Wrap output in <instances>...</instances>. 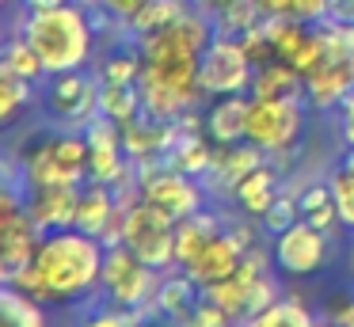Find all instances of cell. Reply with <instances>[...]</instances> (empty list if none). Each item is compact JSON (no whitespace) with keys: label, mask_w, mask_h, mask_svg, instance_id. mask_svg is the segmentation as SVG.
I'll return each mask as SVG.
<instances>
[{"label":"cell","mask_w":354,"mask_h":327,"mask_svg":"<svg viewBox=\"0 0 354 327\" xmlns=\"http://www.w3.org/2000/svg\"><path fill=\"white\" fill-rule=\"evenodd\" d=\"M16 35H24L35 46V53L42 57L50 76L84 68L95 50V27L88 19V8L77 4V0H69L62 8H50V12H27L19 4Z\"/></svg>","instance_id":"6da1fadb"},{"label":"cell","mask_w":354,"mask_h":327,"mask_svg":"<svg viewBox=\"0 0 354 327\" xmlns=\"http://www.w3.org/2000/svg\"><path fill=\"white\" fill-rule=\"evenodd\" d=\"M103 247L100 236H88L80 228H57L39 240L35 266H39L54 301H80L103 286Z\"/></svg>","instance_id":"7a4b0ae2"},{"label":"cell","mask_w":354,"mask_h":327,"mask_svg":"<svg viewBox=\"0 0 354 327\" xmlns=\"http://www.w3.org/2000/svg\"><path fill=\"white\" fill-rule=\"evenodd\" d=\"M176 225L179 221L171 217L168 209H160V205L153 202H133L130 209H126V236L122 243L133 251V255L141 259V263L156 266V270H176Z\"/></svg>","instance_id":"3957f363"},{"label":"cell","mask_w":354,"mask_h":327,"mask_svg":"<svg viewBox=\"0 0 354 327\" xmlns=\"http://www.w3.org/2000/svg\"><path fill=\"white\" fill-rule=\"evenodd\" d=\"M308 99L301 95H274V99H252L248 111V141L259 144L263 152H286L297 144L305 129Z\"/></svg>","instance_id":"277c9868"},{"label":"cell","mask_w":354,"mask_h":327,"mask_svg":"<svg viewBox=\"0 0 354 327\" xmlns=\"http://www.w3.org/2000/svg\"><path fill=\"white\" fill-rule=\"evenodd\" d=\"M255 76V61L240 38L214 35V42L202 50L198 57V84L209 99L221 95H248Z\"/></svg>","instance_id":"5b68a950"},{"label":"cell","mask_w":354,"mask_h":327,"mask_svg":"<svg viewBox=\"0 0 354 327\" xmlns=\"http://www.w3.org/2000/svg\"><path fill=\"white\" fill-rule=\"evenodd\" d=\"M217 35V23L214 12L206 8H187L179 19H171L168 27L160 30H149V35L138 38V50L145 61H171V57H202L209 42Z\"/></svg>","instance_id":"8992f818"},{"label":"cell","mask_w":354,"mask_h":327,"mask_svg":"<svg viewBox=\"0 0 354 327\" xmlns=\"http://www.w3.org/2000/svg\"><path fill=\"white\" fill-rule=\"evenodd\" d=\"M46 106L62 126H73V129H84L88 122L100 114V76H88L80 68L73 73H54L46 76Z\"/></svg>","instance_id":"52a82bcc"},{"label":"cell","mask_w":354,"mask_h":327,"mask_svg":"<svg viewBox=\"0 0 354 327\" xmlns=\"http://www.w3.org/2000/svg\"><path fill=\"white\" fill-rule=\"evenodd\" d=\"M274 263L286 274H316L328 263V232H320L316 225H308L305 217L297 225H290L282 236H274Z\"/></svg>","instance_id":"ba28073f"},{"label":"cell","mask_w":354,"mask_h":327,"mask_svg":"<svg viewBox=\"0 0 354 327\" xmlns=\"http://www.w3.org/2000/svg\"><path fill=\"white\" fill-rule=\"evenodd\" d=\"M141 194H145V202L168 209L176 221L194 217L198 209H206V187H202V179L183 175V171H176V167H160V171L141 187Z\"/></svg>","instance_id":"9c48e42d"},{"label":"cell","mask_w":354,"mask_h":327,"mask_svg":"<svg viewBox=\"0 0 354 327\" xmlns=\"http://www.w3.org/2000/svg\"><path fill=\"white\" fill-rule=\"evenodd\" d=\"M80 187H84V183H80ZM80 187H77V183H62V187H39V190H27L24 213L31 217V225L39 228V236L77 225Z\"/></svg>","instance_id":"30bf717a"},{"label":"cell","mask_w":354,"mask_h":327,"mask_svg":"<svg viewBox=\"0 0 354 327\" xmlns=\"http://www.w3.org/2000/svg\"><path fill=\"white\" fill-rule=\"evenodd\" d=\"M263 149L252 141H236V144H217V160L209 167V175L202 179L206 194H217V198H232V190L240 187V179L263 167Z\"/></svg>","instance_id":"8fae6325"},{"label":"cell","mask_w":354,"mask_h":327,"mask_svg":"<svg viewBox=\"0 0 354 327\" xmlns=\"http://www.w3.org/2000/svg\"><path fill=\"white\" fill-rule=\"evenodd\" d=\"M39 228L31 225L24 209L16 213H0V281L8 286L16 278V270L35 263V251H39Z\"/></svg>","instance_id":"7c38bea8"},{"label":"cell","mask_w":354,"mask_h":327,"mask_svg":"<svg viewBox=\"0 0 354 327\" xmlns=\"http://www.w3.org/2000/svg\"><path fill=\"white\" fill-rule=\"evenodd\" d=\"M351 88H354V61H324L316 73L305 76V99L316 111H335V106H343Z\"/></svg>","instance_id":"4fadbf2b"},{"label":"cell","mask_w":354,"mask_h":327,"mask_svg":"<svg viewBox=\"0 0 354 327\" xmlns=\"http://www.w3.org/2000/svg\"><path fill=\"white\" fill-rule=\"evenodd\" d=\"M24 175H27V190L39 187H62V183H88V167H73L54 152V141H42L35 152L24 156Z\"/></svg>","instance_id":"5bb4252c"},{"label":"cell","mask_w":354,"mask_h":327,"mask_svg":"<svg viewBox=\"0 0 354 327\" xmlns=\"http://www.w3.org/2000/svg\"><path fill=\"white\" fill-rule=\"evenodd\" d=\"M248 111H252V95H221L206 111V137L214 144L248 141Z\"/></svg>","instance_id":"9a60e30c"},{"label":"cell","mask_w":354,"mask_h":327,"mask_svg":"<svg viewBox=\"0 0 354 327\" xmlns=\"http://www.w3.org/2000/svg\"><path fill=\"white\" fill-rule=\"evenodd\" d=\"M240 259H244V247H240L229 232H221V236H214V240L206 243V251H202L191 266H183V270L191 274V278L198 281V289H202V286H209V281L232 278L236 266H240Z\"/></svg>","instance_id":"2e32d148"},{"label":"cell","mask_w":354,"mask_h":327,"mask_svg":"<svg viewBox=\"0 0 354 327\" xmlns=\"http://www.w3.org/2000/svg\"><path fill=\"white\" fill-rule=\"evenodd\" d=\"M118 213V198H115V187L111 183H92L88 179L80 187V205H77V225L80 232L88 236H103V228L111 225V217Z\"/></svg>","instance_id":"e0dca14e"},{"label":"cell","mask_w":354,"mask_h":327,"mask_svg":"<svg viewBox=\"0 0 354 327\" xmlns=\"http://www.w3.org/2000/svg\"><path fill=\"white\" fill-rule=\"evenodd\" d=\"M221 217L209 209H198L194 217H183L176 225V263L179 266H191L194 259L206 251V243L214 240V236H221Z\"/></svg>","instance_id":"ac0fdd59"},{"label":"cell","mask_w":354,"mask_h":327,"mask_svg":"<svg viewBox=\"0 0 354 327\" xmlns=\"http://www.w3.org/2000/svg\"><path fill=\"white\" fill-rule=\"evenodd\" d=\"M160 160H164V167H176V171H183V175L206 179L214 160H217V149H209L206 133H179L176 144H171Z\"/></svg>","instance_id":"d6986e66"},{"label":"cell","mask_w":354,"mask_h":327,"mask_svg":"<svg viewBox=\"0 0 354 327\" xmlns=\"http://www.w3.org/2000/svg\"><path fill=\"white\" fill-rule=\"evenodd\" d=\"M160 281H164V270H156V266H149V263H138L126 278H118L115 286L103 289V297H107L111 304H122V308H141L145 301L156 297Z\"/></svg>","instance_id":"ffe728a7"},{"label":"cell","mask_w":354,"mask_h":327,"mask_svg":"<svg viewBox=\"0 0 354 327\" xmlns=\"http://www.w3.org/2000/svg\"><path fill=\"white\" fill-rule=\"evenodd\" d=\"M305 91V73L290 65V61H267V65H255L252 88L248 95L252 99H274V95H301Z\"/></svg>","instance_id":"44dd1931"},{"label":"cell","mask_w":354,"mask_h":327,"mask_svg":"<svg viewBox=\"0 0 354 327\" xmlns=\"http://www.w3.org/2000/svg\"><path fill=\"white\" fill-rule=\"evenodd\" d=\"M278 198V171L270 164L255 167L248 179H240V187L232 190V202H236L240 213H252V217H263V213L274 205Z\"/></svg>","instance_id":"7402d4cb"},{"label":"cell","mask_w":354,"mask_h":327,"mask_svg":"<svg viewBox=\"0 0 354 327\" xmlns=\"http://www.w3.org/2000/svg\"><path fill=\"white\" fill-rule=\"evenodd\" d=\"M202 289H198V281L191 278V274L183 270V266H176V270H168L164 274V281H160V289H156V301H160V308H164V316H171V319H183V316H191V308L198 301Z\"/></svg>","instance_id":"603a6c76"},{"label":"cell","mask_w":354,"mask_h":327,"mask_svg":"<svg viewBox=\"0 0 354 327\" xmlns=\"http://www.w3.org/2000/svg\"><path fill=\"white\" fill-rule=\"evenodd\" d=\"M0 73L24 76V80H31V84H42L50 76L46 65H42V57L35 53V46L27 42L24 35H12L8 42H4V53H0Z\"/></svg>","instance_id":"cb8c5ba5"},{"label":"cell","mask_w":354,"mask_h":327,"mask_svg":"<svg viewBox=\"0 0 354 327\" xmlns=\"http://www.w3.org/2000/svg\"><path fill=\"white\" fill-rule=\"evenodd\" d=\"M100 114L126 126L130 118L141 114V88L138 84H103L100 80Z\"/></svg>","instance_id":"d4e9b609"},{"label":"cell","mask_w":354,"mask_h":327,"mask_svg":"<svg viewBox=\"0 0 354 327\" xmlns=\"http://www.w3.org/2000/svg\"><path fill=\"white\" fill-rule=\"evenodd\" d=\"M0 308H4V324L8 327H46L42 301H35L31 293H24L16 286L0 289Z\"/></svg>","instance_id":"484cf974"},{"label":"cell","mask_w":354,"mask_h":327,"mask_svg":"<svg viewBox=\"0 0 354 327\" xmlns=\"http://www.w3.org/2000/svg\"><path fill=\"white\" fill-rule=\"evenodd\" d=\"M263 4L259 0H229V4L214 8V23H217V35H229V38H240L248 27L263 19Z\"/></svg>","instance_id":"4316f807"},{"label":"cell","mask_w":354,"mask_h":327,"mask_svg":"<svg viewBox=\"0 0 354 327\" xmlns=\"http://www.w3.org/2000/svg\"><path fill=\"white\" fill-rule=\"evenodd\" d=\"M191 8V0H145V8L141 12H133L130 19V30H133V38H141V35H149V30H160V27H168L171 19H179V15Z\"/></svg>","instance_id":"83f0119b"},{"label":"cell","mask_w":354,"mask_h":327,"mask_svg":"<svg viewBox=\"0 0 354 327\" xmlns=\"http://www.w3.org/2000/svg\"><path fill=\"white\" fill-rule=\"evenodd\" d=\"M248 327H316V316L301 301H274L259 316H248Z\"/></svg>","instance_id":"f1b7e54d"},{"label":"cell","mask_w":354,"mask_h":327,"mask_svg":"<svg viewBox=\"0 0 354 327\" xmlns=\"http://www.w3.org/2000/svg\"><path fill=\"white\" fill-rule=\"evenodd\" d=\"M141 68H145V57H141L138 42L130 46V50H115L107 61L100 65V80L103 84H138L141 80Z\"/></svg>","instance_id":"f546056e"},{"label":"cell","mask_w":354,"mask_h":327,"mask_svg":"<svg viewBox=\"0 0 354 327\" xmlns=\"http://www.w3.org/2000/svg\"><path fill=\"white\" fill-rule=\"evenodd\" d=\"M130 167L122 141L118 144H92V156H88V179L92 183H115L118 175Z\"/></svg>","instance_id":"4dcf8cb0"},{"label":"cell","mask_w":354,"mask_h":327,"mask_svg":"<svg viewBox=\"0 0 354 327\" xmlns=\"http://www.w3.org/2000/svg\"><path fill=\"white\" fill-rule=\"evenodd\" d=\"M35 88H39V84L24 80V76L0 73V118L12 122L24 106H31L35 103Z\"/></svg>","instance_id":"1f68e13d"},{"label":"cell","mask_w":354,"mask_h":327,"mask_svg":"<svg viewBox=\"0 0 354 327\" xmlns=\"http://www.w3.org/2000/svg\"><path fill=\"white\" fill-rule=\"evenodd\" d=\"M202 297L214 304H221L229 316L244 319V297H248V286L232 274V278H221V281H209V286H202Z\"/></svg>","instance_id":"d6a6232c"},{"label":"cell","mask_w":354,"mask_h":327,"mask_svg":"<svg viewBox=\"0 0 354 327\" xmlns=\"http://www.w3.org/2000/svg\"><path fill=\"white\" fill-rule=\"evenodd\" d=\"M297 221H301L297 194H278V198H274V205H270V209L259 217V225H263V232H267V236H282L286 228L297 225Z\"/></svg>","instance_id":"836d02e7"},{"label":"cell","mask_w":354,"mask_h":327,"mask_svg":"<svg viewBox=\"0 0 354 327\" xmlns=\"http://www.w3.org/2000/svg\"><path fill=\"white\" fill-rule=\"evenodd\" d=\"M331 183V194H335V209H339V225H346L354 232V175L346 167L328 175Z\"/></svg>","instance_id":"e575fe53"},{"label":"cell","mask_w":354,"mask_h":327,"mask_svg":"<svg viewBox=\"0 0 354 327\" xmlns=\"http://www.w3.org/2000/svg\"><path fill=\"white\" fill-rule=\"evenodd\" d=\"M77 327H145L138 316V308H122V304H103V308H95L92 316H84Z\"/></svg>","instance_id":"d590c367"},{"label":"cell","mask_w":354,"mask_h":327,"mask_svg":"<svg viewBox=\"0 0 354 327\" xmlns=\"http://www.w3.org/2000/svg\"><path fill=\"white\" fill-rule=\"evenodd\" d=\"M324 61H328V46H324V35L313 27V30H308V38H305V46H301V50L293 53L290 65L297 68V73H305V76H308V73H316V68H320Z\"/></svg>","instance_id":"8d00e7d4"},{"label":"cell","mask_w":354,"mask_h":327,"mask_svg":"<svg viewBox=\"0 0 354 327\" xmlns=\"http://www.w3.org/2000/svg\"><path fill=\"white\" fill-rule=\"evenodd\" d=\"M274 301H282V297H278V281L270 278V274L255 278L252 286H248V297H244V319L248 316H259V312L270 308Z\"/></svg>","instance_id":"74e56055"},{"label":"cell","mask_w":354,"mask_h":327,"mask_svg":"<svg viewBox=\"0 0 354 327\" xmlns=\"http://www.w3.org/2000/svg\"><path fill=\"white\" fill-rule=\"evenodd\" d=\"M187 327H236V316H229L221 304L206 301V297L198 293V304H194L191 316H187Z\"/></svg>","instance_id":"f35d334b"},{"label":"cell","mask_w":354,"mask_h":327,"mask_svg":"<svg viewBox=\"0 0 354 327\" xmlns=\"http://www.w3.org/2000/svg\"><path fill=\"white\" fill-rule=\"evenodd\" d=\"M263 274H270V251L255 243V247H248V251H244V259H240L236 278L244 281V286H252L255 278H263Z\"/></svg>","instance_id":"ab89813d"},{"label":"cell","mask_w":354,"mask_h":327,"mask_svg":"<svg viewBox=\"0 0 354 327\" xmlns=\"http://www.w3.org/2000/svg\"><path fill=\"white\" fill-rule=\"evenodd\" d=\"M328 202H335V194H331V183H313V187H305V190L297 194L301 217H305V213H313V209H320V205H328Z\"/></svg>","instance_id":"60d3db41"},{"label":"cell","mask_w":354,"mask_h":327,"mask_svg":"<svg viewBox=\"0 0 354 327\" xmlns=\"http://www.w3.org/2000/svg\"><path fill=\"white\" fill-rule=\"evenodd\" d=\"M328 12H331V0H293V19L308 23V27L328 19Z\"/></svg>","instance_id":"b9f144b4"},{"label":"cell","mask_w":354,"mask_h":327,"mask_svg":"<svg viewBox=\"0 0 354 327\" xmlns=\"http://www.w3.org/2000/svg\"><path fill=\"white\" fill-rule=\"evenodd\" d=\"M305 221H308V225H316L320 232H335V225H339V209H335V202H328V205H320V209L305 213Z\"/></svg>","instance_id":"7bdbcfd3"},{"label":"cell","mask_w":354,"mask_h":327,"mask_svg":"<svg viewBox=\"0 0 354 327\" xmlns=\"http://www.w3.org/2000/svg\"><path fill=\"white\" fill-rule=\"evenodd\" d=\"M103 8H107V12H115L118 19H130L133 12H141V8H145V0H103Z\"/></svg>","instance_id":"ee69618b"},{"label":"cell","mask_w":354,"mask_h":327,"mask_svg":"<svg viewBox=\"0 0 354 327\" xmlns=\"http://www.w3.org/2000/svg\"><path fill=\"white\" fill-rule=\"evenodd\" d=\"M328 19L354 23V0H331V12H328Z\"/></svg>","instance_id":"f6af8a7d"},{"label":"cell","mask_w":354,"mask_h":327,"mask_svg":"<svg viewBox=\"0 0 354 327\" xmlns=\"http://www.w3.org/2000/svg\"><path fill=\"white\" fill-rule=\"evenodd\" d=\"M267 15H293V0H259Z\"/></svg>","instance_id":"bcb514c9"},{"label":"cell","mask_w":354,"mask_h":327,"mask_svg":"<svg viewBox=\"0 0 354 327\" xmlns=\"http://www.w3.org/2000/svg\"><path fill=\"white\" fill-rule=\"evenodd\" d=\"M335 324H339V327H354V297L335 308Z\"/></svg>","instance_id":"7dc6e473"},{"label":"cell","mask_w":354,"mask_h":327,"mask_svg":"<svg viewBox=\"0 0 354 327\" xmlns=\"http://www.w3.org/2000/svg\"><path fill=\"white\" fill-rule=\"evenodd\" d=\"M19 4H24L27 12H50V8H62V4H69V0H19Z\"/></svg>","instance_id":"c3c4849f"},{"label":"cell","mask_w":354,"mask_h":327,"mask_svg":"<svg viewBox=\"0 0 354 327\" xmlns=\"http://www.w3.org/2000/svg\"><path fill=\"white\" fill-rule=\"evenodd\" d=\"M343 167H346V171L354 175V149H351V152H346V156H343Z\"/></svg>","instance_id":"681fc988"},{"label":"cell","mask_w":354,"mask_h":327,"mask_svg":"<svg viewBox=\"0 0 354 327\" xmlns=\"http://www.w3.org/2000/svg\"><path fill=\"white\" fill-rule=\"evenodd\" d=\"M194 8H206V12H214V0H191Z\"/></svg>","instance_id":"f907efd6"},{"label":"cell","mask_w":354,"mask_h":327,"mask_svg":"<svg viewBox=\"0 0 354 327\" xmlns=\"http://www.w3.org/2000/svg\"><path fill=\"white\" fill-rule=\"evenodd\" d=\"M77 4H84V8H95V4H103V0H77Z\"/></svg>","instance_id":"816d5d0a"},{"label":"cell","mask_w":354,"mask_h":327,"mask_svg":"<svg viewBox=\"0 0 354 327\" xmlns=\"http://www.w3.org/2000/svg\"><path fill=\"white\" fill-rule=\"evenodd\" d=\"M221 4H229V0H214V8H221Z\"/></svg>","instance_id":"f5cc1de1"},{"label":"cell","mask_w":354,"mask_h":327,"mask_svg":"<svg viewBox=\"0 0 354 327\" xmlns=\"http://www.w3.org/2000/svg\"><path fill=\"white\" fill-rule=\"evenodd\" d=\"M324 327H339V324H324Z\"/></svg>","instance_id":"db71d44e"}]
</instances>
